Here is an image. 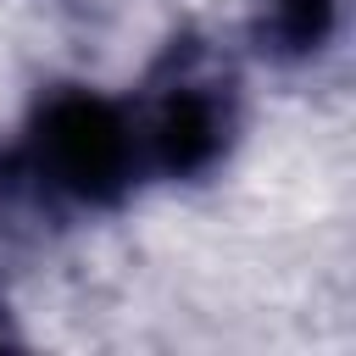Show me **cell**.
<instances>
[{"mask_svg":"<svg viewBox=\"0 0 356 356\" xmlns=\"http://www.w3.org/2000/svg\"><path fill=\"white\" fill-rule=\"evenodd\" d=\"M17 156L50 206H117L145 172L139 122L89 89H50L33 106Z\"/></svg>","mask_w":356,"mask_h":356,"instance_id":"cell-1","label":"cell"},{"mask_svg":"<svg viewBox=\"0 0 356 356\" xmlns=\"http://www.w3.org/2000/svg\"><path fill=\"white\" fill-rule=\"evenodd\" d=\"M172 78L150 95L139 122V150H145V172L161 178H206L228 145H234V83L228 72H200V50L184 39V50L172 44Z\"/></svg>","mask_w":356,"mask_h":356,"instance_id":"cell-2","label":"cell"},{"mask_svg":"<svg viewBox=\"0 0 356 356\" xmlns=\"http://www.w3.org/2000/svg\"><path fill=\"white\" fill-rule=\"evenodd\" d=\"M339 6L345 0H261L256 6V44L261 56L295 67L323 56V44L339 28Z\"/></svg>","mask_w":356,"mask_h":356,"instance_id":"cell-3","label":"cell"}]
</instances>
